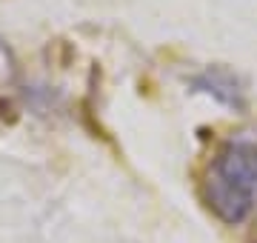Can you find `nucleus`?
<instances>
[{
  "label": "nucleus",
  "instance_id": "obj_1",
  "mask_svg": "<svg viewBox=\"0 0 257 243\" xmlns=\"http://www.w3.org/2000/svg\"><path fill=\"white\" fill-rule=\"evenodd\" d=\"M203 195H206V206L220 217L223 223H229V226L243 223V220L251 215V192L234 186L231 180L223 178L217 169L206 178Z\"/></svg>",
  "mask_w": 257,
  "mask_h": 243
},
{
  "label": "nucleus",
  "instance_id": "obj_2",
  "mask_svg": "<svg viewBox=\"0 0 257 243\" xmlns=\"http://www.w3.org/2000/svg\"><path fill=\"white\" fill-rule=\"evenodd\" d=\"M217 172L234 186L257 192V146L251 143H226L217 155Z\"/></svg>",
  "mask_w": 257,
  "mask_h": 243
},
{
  "label": "nucleus",
  "instance_id": "obj_3",
  "mask_svg": "<svg viewBox=\"0 0 257 243\" xmlns=\"http://www.w3.org/2000/svg\"><path fill=\"white\" fill-rule=\"evenodd\" d=\"M197 86H200L203 92L214 94L217 100L229 103V106H240V92L234 80L229 75H220V72H206L203 77H197Z\"/></svg>",
  "mask_w": 257,
  "mask_h": 243
}]
</instances>
